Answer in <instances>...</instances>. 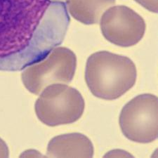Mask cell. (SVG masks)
Returning <instances> with one entry per match:
<instances>
[{"instance_id": "8", "label": "cell", "mask_w": 158, "mask_h": 158, "mask_svg": "<svg viewBox=\"0 0 158 158\" xmlns=\"http://www.w3.org/2000/svg\"><path fill=\"white\" fill-rule=\"evenodd\" d=\"M68 11L75 20L85 25L97 24L104 12L115 0H65Z\"/></svg>"}, {"instance_id": "6", "label": "cell", "mask_w": 158, "mask_h": 158, "mask_svg": "<svg viewBox=\"0 0 158 158\" xmlns=\"http://www.w3.org/2000/svg\"><path fill=\"white\" fill-rule=\"evenodd\" d=\"M103 37L117 46L129 47L141 40L146 25L143 18L126 6L110 7L100 20Z\"/></svg>"}, {"instance_id": "2", "label": "cell", "mask_w": 158, "mask_h": 158, "mask_svg": "<svg viewBox=\"0 0 158 158\" xmlns=\"http://www.w3.org/2000/svg\"><path fill=\"white\" fill-rule=\"evenodd\" d=\"M136 65L129 58L101 51L88 58L85 81L96 97L107 101L118 99L134 86Z\"/></svg>"}, {"instance_id": "1", "label": "cell", "mask_w": 158, "mask_h": 158, "mask_svg": "<svg viewBox=\"0 0 158 158\" xmlns=\"http://www.w3.org/2000/svg\"><path fill=\"white\" fill-rule=\"evenodd\" d=\"M70 21L63 2L0 0V70L42 60L63 42Z\"/></svg>"}, {"instance_id": "5", "label": "cell", "mask_w": 158, "mask_h": 158, "mask_svg": "<svg viewBox=\"0 0 158 158\" xmlns=\"http://www.w3.org/2000/svg\"><path fill=\"white\" fill-rule=\"evenodd\" d=\"M124 136L140 143H148L158 136V99L144 94L131 99L122 108L119 119Z\"/></svg>"}, {"instance_id": "10", "label": "cell", "mask_w": 158, "mask_h": 158, "mask_svg": "<svg viewBox=\"0 0 158 158\" xmlns=\"http://www.w3.org/2000/svg\"><path fill=\"white\" fill-rule=\"evenodd\" d=\"M9 150L6 143L0 139V157H9Z\"/></svg>"}, {"instance_id": "11", "label": "cell", "mask_w": 158, "mask_h": 158, "mask_svg": "<svg viewBox=\"0 0 158 158\" xmlns=\"http://www.w3.org/2000/svg\"><path fill=\"white\" fill-rule=\"evenodd\" d=\"M53 2H63V0H51Z\"/></svg>"}, {"instance_id": "9", "label": "cell", "mask_w": 158, "mask_h": 158, "mask_svg": "<svg viewBox=\"0 0 158 158\" xmlns=\"http://www.w3.org/2000/svg\"><path fill=\"white\" fill-rule=\"evenodd\" d=\"M137 3L141 4L143 7L150 12L157 13L158 2L157 0H135Z\"/></svg>"}, {"instance_id": "3", "label": "cell", "mask_w": 158, "mask_h": 158, "mask_svg": "<svg viewBox=\"0 0 158 158\" xmlns=\"http://www.w3.org/2000/svg\"><path fill=\"white\" fill-rule=\"evenodd\" d=\"M85 107V100L77 89L65 84H53L41 92L35 110L43 124L56 127L77 122Z\"/></svg>"}, {"instance_id": "7", "label": "cell", "mask_w": 158, "mask_h": 158, "mask_svg": "<svg viewBox=\"0 0 158 158\" xmlns=\"http://www.w3.org/2000/svg\"><path fill=\"white\" fill-rule=\"evenodd\" d=\"M94 152L91 140L80 133L59 135L51 140L47 146L49 157H93Z\"/></svg>"}, {"instance_id": "4", "label": "cell", "mask_w": 158, "mask_h": 158, "mask_svg": "<svg viewBox=\"0 0 158 158\" xmlns=\"http://www.w3.org/2000/svg\"><path fill=\"white\" fill-rule=\"evenodd\" d=\"M77 68V57L73 51L57 47L47 56L24 68L21 80L25 87L38 95L53 84L72 81Z\"/></svg>"}]
</instances>
